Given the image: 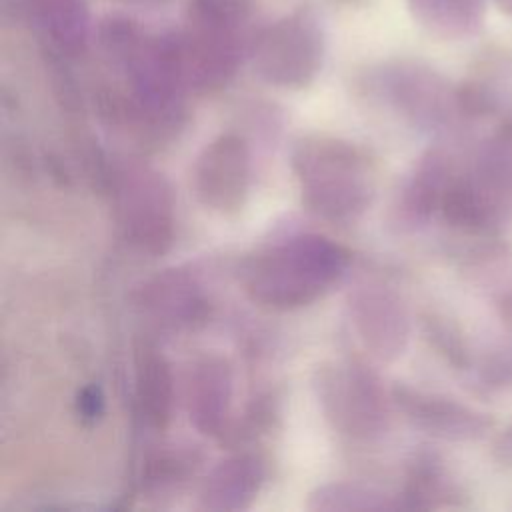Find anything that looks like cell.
Returning a JSON list of instances; mask_svg holds the SVG:
<instances>
[{
  "mask_svg": "<svg viewBox=\"0 0 512 512\" xmlns=\"http://www.w3.org/2000/svg\"><path fill=\"white\" fill-rule=\"evenodd\" d=\"M348 252L322 234H294L246 258V296L270 310H296L322 298L346 272Z\"/></svg>",
  "mask_w": 512,
  "mask_h": 512,
  "instance_id": "6da1fadb",
  "label": "cell"
},
{
  "mask_svg": "<svg viewBox=\"0 0 512 512\" xmlns=\"http://www.w3.org/2000/svg\"><path fill=\"white\" fill-rule=\"evenodd\" d=\"M292 170L304 206L330 224H354L374 202V164L348 140L328 134L302 136L292 150Z\"/></svg>",
  "mask_w": 512,
  "mask_h": 512,
  "instance_id": "7a4b0ae2",
  "label": "cell"
},
{
  "mask_svg": "<svg viewBox=\"0 0 512 512\" xmlns=\"http://www.w3.org/2000/svg\"><path fill=\"white\" fill-rule=\"evenodd\" d=\"M440 214L472 236H500L512 224V112L484 138L448 184Z\"/></svg>",
  "mask_w": 512,
  "mask_h": 512,
  "instance_id": "3957f363",
  "label": "cell"
},
{
  "mask_svg": "<svg viewBox=\"0 0 512 512\" xmlns=\"http://www.w3.org/2000/svg\"><path fill=\"white\" fill-rule=\"evenodd\" d=\"M360 86L372 100L426 134H448L468 120L460 106L458 84L420 60L380 62L364 72Z\"/></svg>",
  "mask_w": 512,
  "mask_h": 512,
  "instance_id": "277c9868",
  "label": "cell"
},
{
  "mask_svg": "<svg viewBox=\"0 0 512 512\" xmlns=\"http://www.w3.org/2000/svg\"><path fill=\"white\" fill-rule=\"evenodd\" d=\"M312 388L326 422L342 436L372 442L390 428V404L374 370L356 358L322 362Z\"/></svg>",
  "mask_w": 512,
  "mask_h": 512,
  "instance_id": "5b68a950",
  "label": "cell"
},
{
  "mask_svg": "<svg viewBox=\"0 0 512 512\" xmlns=\"http://www.w3.org/2000/svg\"><path fill=\"white\" fill-rule=\"evenodd\" d=\"M138 122L152 128L180 124L190 92L178 34H146L118 64Z\"/></svg>",
  "mask_w": 512,
  "mask_h": 512,
  "instance_id": "8992f818",
  "label": "cell"
},
{
  "mask_svg": "<svg viewBox=\"0 0 512 512\" xmlns=\"http://www.w3.org/2000/svg\"><path fill=\"white\" fill-rule=\"evenodd\" d=\"M326 54L322 22L312 6H300L266 26L250 46L256 76L276 88L302 90L318 78Z\"/></svg>",
  "mask_w": 512,
  "mask_h": 512,
  "instance_id": "52a82bcc",
  "label": "cell"
},
{
  "mask_svg": "<svg viewBox=\"0 0 512 512\" xmlns=\"http://www.w3.org/2000/svg\"><path fill=\"white\" fill-rule=\"evenodd\" d=\"M114 212L128 242L160 256L174 242V194L168 180L138 160L122 162L112 172Z\"/></svg>",
  "mask_w": 512,
  "mask_h": 512,
  "instance_id": "ba28073f",
  "label": "cell"
},
{
  "mask_svg": "<svg viewBox=\"0 0 512 512\" xmlns=\"http://www.w3.org/2000/svg\"><path fill=\"white\" fill-rule=\"evenodd\" d=\"M250 184L252 156L240 134H220L196 156L192 188L204 208L222 216L238 214L248 200Z\"/></svg>",
  "mask_w": 512,
  "mask_h": 512,
  "instance_id": "9c48e42d",
  "label": "cell"
},
{
  "mask_svg": "<svg viewBox=\"0 0 512 512\" xmlns=\"http://www.w3.org/2000/svg\"><path fill=\"white\" fill-rule=\"evenodd\" d=\"M350 318L362 346L380 362L398 360L410 342V312L396 288L364 280L348 296Z\"/></svg>",
  "mask_w": 512,
  "mask_h": 512,
  "instance_id": "30bf717a",
  "label": "cell"
},
{
  "mask_svg": "<svg viewBox=\"0 0 512 512\" xmlns=\"http://www.w3.org/2000/svg\"><path fill=\"white\" fill-rule=\"evenodd\" d=\"M392 404L416 430L448 442H474L494 430V418L452 396L398 382L390 390Z\"/></svg>",
  "mask_w": 512,
  "mask_h": 512,
  "instance_id": "8fae6325",
  "label": "cell"
},
{
  "mask_svg": "<svg viewBox=\"0 0 512 512\" xmlns=\"http://www.w3.org/2000/svg\"><path fill=\"white\" fill-rule=\"evenodd\" d=\"M180 36L184 74L190 92L212 94L224 88L238 72L246 42V30L186 22Z\"/></svg>",
  "mask_w": 512,
  "mask_h": 512,
  "instance_id": "7c38bea8",
  "label": "cell"
},
{
  "mask_svg": "<svg viewBox=\"0 0 512 512\" xmlns=\"http://www.w3.org/2000/svg\"><path fill=\"white\" fill-rule=\"evenodd\" d=\"M234 392V374L228 358L206 352L198 356L186 378V410L192 426L204 436L226 432Z\"/></svg>",
  "mask_w": 512,
  "mask_h": 512,
  "instance_id": "4fadbf2b",
  "label": "cell"
},
{
  "mask_svg": "<svg viewBox=\"0 0 512 512\" xmlns=\"http://www.w3.org/2000/svg\"><path fill=\"white\" fill-rule=\"evenodd\" d=\"M454 174L452 158L444 148L434 146L422 152L400 186L394 204L396 222L408 230L424 226L440 212L444 192Z\"/></svg>",
  "mask_w": 512,
  "mask_h": 512,
  "instance_id": "5bb4252c",
  "label": "cell"
},
{
  "mask_svg": "<svg viewBox=\"0 0 512 512\" xmlns=\"http://www.w3.org/2000/svg\"><path fill=\"white\" fill-rule=\"evenodd\" d=\"M266 482V462L256 452H236L220 460L202 480L198 508L240 512L252 506Z\"/></svg>",
  "mask_w": 512,
  "mask_h": 512,
  "instance_id": "9a60e30c",
  "label": "cell"
},
{
  "mask_svg": "<svg viewBox=\"0 0 512 512\" xmlns=\"http://www.w3.org/2000/svg\"><path fill=\"white\" fill-rule=\"evenodd\" d=\"M138 306L156 322L172 328L194 326L208 314V302L186 270H164L136 294Z\"/></svg>",
  "mask_w": 512,
  "mask_h": 512,
  "instance_id": "2e32d148",
  "label": "cell"
},
{
  "mask_svg": "<svg viewBox=\"0 0 512 512\" xmlns=\"http://www.w3.org/2000/svg\"><path fill=\"white\" fill-rule=\"evenodd\" d=\"M22 8L48 50L64 58L84 54L92 36L86 0H22Z\"/></svg>",
  "mask_w": 512,
  "mask_h": 512,
  "instance_id": "e0dca14e",
  "label": "cell"
},
{
  "mask_svg": "<svg viewBox=\"0 0 512 512\" xmlns=\"http://www.w3.org/2000/svg\"><path fill=\"white\" fill-rule=\"evenodd\" d=\"M134 392L144 420L156 430L168 428L174 412V376L162 350L148 340L134 346Z\"/></svg>",
  "mask_w": 512,
  "mask_h": 512,
  "instance_id": "ac0fdd59",
  "label": "cell"
},
{
  "mask_svg": "<svg viewBox=\"0 0 512 512\" xmlns=\"http://www.w3.org/2000/svg\"><path fill=\"white\" fill-rule=\"evenodd\" d=\"M458 98L468 120L508 112L512 108V56L506 52L486 54L458 84Z\"/></svg>",
  "mask_w": 512,
  "mask_h": 512,
  "instance_id": "d6986e66",
  "label": "cell"
},
{
  "mask_svg": "<svg viewBox=\"0 0 512 512\" xmlns=\"http://www.w3.org/2000/svg\"><path fill=\"white\" fill-rule=\"evenodd\" d=\"M398 498L400 510H432L466 504L462 486L454 480L444 460L430 450H420L412 456Z\"/></svg>",
  "mask_w": 512,
  "mask_h": 512,
  "instance_id": "ffe728a7",
  "label": "cell"
},
{
  "mask_svg": "<svg viewBox=\"0 0 512 512\" xmlns=\"http://www.w3.org/2000/svg\"><path fill=\"white\" fill-rule=\"evenodd\" d=\"M414 22L440 40H466L484 28L486 0H406Z\"/></svg>",
  "mask_w": 512,
  "mask_h": 512,
  "instance_id": "44dd1931",
  "label": "cell"
},
{
  "mask_svg": "<svg viewBox=\"0 0 512 512\" xmlns=\"http://www.w3.org/2000/svg\"><path fill=\"white\" fill-rule=\"evenodd\" d=\"M312 512H388L400 510L398 494L362 482H326L308 494Z\"/></svg>",
  "mask_w": 512,
  "mask_h": 512,
  "instance_id": "7402d4cb",
  "label": "cell"
},
{
  "mask_svg": "<svg viewBox=\"0 0 512 512\" xmlns=\"http://www.w3.org/2000/svg\"><path fill=\"white\" fill-rule=\"evenodd\" d=\"M194 464V452L186 448H158L144 460L142 488L152 494L176 488L190 476Z\"/></svg>",
  "mask_w": 512,
  "mask_h": 512,
  "instance_id": "603a6c76",
  "label": "cell"
},
{
  "mask_svg": "<svg viewBox=\"0 0 512 512\" xmlns=\"http://www.w3.org/2000/svg\"><path fill=\"white\" fill-rule=\"evenodd\" d=\"M422 330L436 354H440L454 370H470L474 356L464 332L454 320L446 318L444 314L426 312L422 314Z\"/></svg>",
  "mask_w": 512,
  "mask_h": 512,
  "instance_id": "cb8c5ba5",
  "label": "cell"
},
{
  "mask_svg": "<svg viewBox=\"0 0 512 512\" xmlns=\"http://www.w3.org/2000/svg\"><path fill=\"white\" fill-rule=\"evenodd\" d=\"M472 384L482 394L512 392V340L488 348L470 366Z\"/></svg>",
  "mask_w": 512,
  "mask_h": 512,
  "instance_id": "d4e9b609",
  "label": "cell"
},
{
  "mask_svg": "<svg viewBox=\"0 0 512 512\" xmlns=\"http://www.w3.org/2000/svg\"><path fill=\"white\" fill-rule=\"evenodd\" d=\"M254 12V0H188L186 22L246 30Z\"/></svg>",
  "mask_w": 512,
  "mask_h": 512,
  "instance_id": "484cf974",
  "label": "cell"
},
{
  "mask_svg": "<svg viewBox=\"0 0 512 512\" xmlns=\"http://www.w3.org/2000/svg\"><path fill=\"white\" fill-rule=\"evenodd\" d=\"M104 408H106V396L98 384L90 382L78 390L74 400V410L84 424H94L96 420H100V416L104 414Z\"/></svg>",
  "mask_w": 512,
  "mask_h": 512,
  "instance_id": "4316f807",
  "label": "cell"
},
{
  "mask_svg": "<svg viewBox=\"0 0 512 512\" xmlns=\"http://www.w3.org/2000/svg\"><path fill=\"white\" fill-rule=\"evenodd\" d=\"M492 458L506 466L512 468V420L500 430L492 442Z\"/></svg>",
  "mask_w": 512,
  "mask_h": 512,
  "instance_id": "83f0119b",
  "label": "cell"
},
{
  "mask_svg": "<svg viewBox=\"0 0 512 512\" xmlns=\"http://www.w3.org/2000/svg\"><path fill=\"white\" fill-rule=\"evenodd\" d=\"M496 308H498L500 320L512 330V288L496 296Z\"/></svg>",
  "mask_w": 512,
  "mask_h": 512,
  "instance_id": "f1b7e54d",
  "label": "cell"
},
{
  "mask_svg": "<svg viewBox=\"0 0 512 512\" xmlns=\"http://www.w3.org/2000/svg\"><path fill=\"white\" fill-rule=\"evenodd\" d=\"M126 6H134V8H162L166 6L170 0H118Z\"/></svg>",
  "mask_w": 512,
  "mask_h": 512,
  "instance_id": "f546056e",
  "label": "cell"
},
{
  "mask_svg": "<svg viewBox=\"0 0 512 512\" xmlns=\"http://www.w3.org/2000/svg\"><path fill=\"white\" fill-rule=\"evenodd\" d=\"M502 10H506L508 14H512V0H494Z\"/></svg>",
  "mask_w": 512,
  "mask_h": 512,
  "instance_id": "4dcf8cb0",
  "label": "cell"
},
{
  "mask_svg": "<svg viewBox=\"0 0 512 512\" xmlns=\"http://www.w3.org/2000/svg\"><path fill=\"white\" fill-rule=\"evenodd\" d=\"M338 2H344V4H358L360 0H338Z\"/></svg>",
  "mask_w": 512,
  "mask_h": 512,
  "instance_id": "1f68e13d",
  "label": "cell"
}]
</instances>
